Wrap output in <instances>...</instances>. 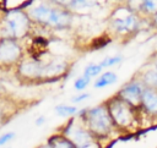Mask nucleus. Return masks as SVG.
Returning a JSON list of instances; mask_svg holds the SVG:
<instances>
[{
	"instance_id": "1",
	"label": "nucleus",
	"mask_w": 157,
	"mask_h": 148,
	"mask_svg": "<svg viewBox=\"0 0 157 148\" xmlns=\"http://www.w3.org/2000/svg\"><path fill=\"white\" fill-rule=\"evenodd\" d=\"M31 16L43 23H48L52 26H59V27L66 26L70 21L69 13L48 7L45 5H39V6L33 7L31 10Z\"/></svg>"
},
{
	"instance_id": "2",
	"label": "nucleus",
	"mask_w": 157,
	"mask_h": 148,
	"mask_svg": "<svg viewBox=\"0 0 157 148\" xmlns=\"http://www.w3.org/2000/svg\"><path fill=\"white\" fill-rule=\"evenodd\" d=\"M90 128L96 133H105L110 127V114L104 106H96L87 113Z\"/></svg>"
},
{
	"instance_id": "3",
	"label": "nucleus",
	"mask_w": 157,
	"mask_h": 148,
	"mask_svg": "<svg viewBox=\"0 0 157 148\" xmlns=\"http://www.w3.org/2000/svg\"><path fill=\"white\" fill-rule=\"evenodd\" d=\"M28 28V18L20 11H11L5 18V32L11 37H21Z\"/></svg>"
},
{
	"instance_id": "4",
	"label": "nucleus",
	"mask_w": 157,
	"mask_h": 148,
	"mask_svg": "<svg viewBox=\"0 0 157 148\" xmlns=\"http://www.w3.org/2000/svg\"><path fill=\"white\" fill-rule=\"evenodd\" d=\"M109 114L113 120L120 126H128L132 120V113L129 104L121 100L112 102L109 106Z\"/></svg>"
},
{
	"instance_id": "5",
	"label": "nucleus",
	"mask_w": 157,
	"mask_h": 148,
	"mask_svg": "<svg viewBox=\"0 0 157 148\" xmlns=\"http://www.w3.org/2000/svg\"><path fill=\"white\" fill-rule=\"evenodd\" d=\"M20 56V46L10 39H5L0 43V61L11 62Z\"/></svg>"
},
{
	"instance_id": "6",
	"label": "nucleus",
	"mask_w": 157,
	"mask_h": 148,
	"mask_svg": "<svg viewBox=\"0 0 157 148\" xmlns=\"http://www.w3.org/2000/svg\"><path fill=\"white\" fill-rule=\"evenodd\" d=\"M144 89L140 83H130L121 91V97L124 98V102L128 104H139L140 100H142Z\"/></svg>"
},
{
	"instance_id": "7",
	"label": "nucleus",
	"mask_w": 157,
	"mask_h": 148,
	"mask_svg": "<svg viewBox=\"0 0 157 148\" xmlns=\"http://www.w3.org/2000/svg\"><path fill=\"white\" fill-rule=\"evenodd\" d=\"M67 132H69V136L71 138V142L77 148H87L90 144H92L91 135L87 131L74 127V128H70Z\"/></svg>"
},
{
	"instance_id": "8",
	"label": "nucleus",
	"mask_w": 157,
	"mask_h": 148,
	"mask_svg": "<svg viewBox=\"0 0 157 148\" xmlns=\"http://www.w3.org/2000/svg\"><path fill=\"white\" fill-rule=\"evenodd\" d=\"M113 24H114V28L118 32H130L136 27V20L132 15L128 13L124 17L117 18L113 22Z\"/></svg>"
},
{
	"instance_id": "9",
	"label": "nucleus",
	"mask_w": 157,
	"mask_h": 148,
	"mask_svg": "<svg viewBox=\"0 0 157 148\" xmlns=\"http://www.w3.org/2000/svg\"><path fill=\"white\" fill-rule=\"evenodd\" d=\"M142 103L145 108L151 113H157V93L153 91H144Z\"/></svg>"
},
{
	"instance_id": "10",
	"label": "nucleus",
	"mask_w": 157,
	"mask_h": 148,
	"mask_svg": "<svg viewBox=\"0 0 157 148\" xmlns=\"http://www.w3.org/2000/svg\"><path fill=\"white\" fill-rule=\"evenodd\" d=\"M21 72L26 76H39L43 72V65L34 61H27L22 64Z\"/></svg>"
},
{
	"instance_id": "11",
	"label": "nucleus",
	"mask_w": 157,
	"mask_h": 148,
	"mask_svg": "<svg viewBox=\"0 0 157 148\" xmlns=\"http://www.w3.org/2000/svg\"><path fill=\"white\" fill-rule=\"evenodd\" d=\"M117 80V75L114 72H104L94 83L96 88H103L105 86H109L112 83H114Z\"/></svg>"
},
{
	"instance_id": "12",
	"label": "nucleus",
	"mask_w": 157,
	"mask_h": 148,
	"mask_svg": "<svg viewBox=\"0 0 157 148\" xmlns=\"http://www.w3.org/2000/svg\"><path fill=\"white\" fill-rule=\"evenodd\" d=\"M102 68H103V67L101 66V64H90V65L86 66V68H85V71H83V76L91 78V77H93V76H97V75L102 71Z\"/></svg>"
},
{
	"instance_id": "13",
	"label": "nucleus",
	"mask_w": 157,
	"mask_h": 148,
	"mask_svg": "<svg viewBox=\"0 0 157 148\" xmlns=\"http://www.w3.org/2000/svg\"><path fill=\"white\" fill-rule=\"evenodd\" d=\"M52 148H75L74 143L65 138H55L49 144Z\"/></svg>"
},
{
	"instance_id": "14",
	"label": "nucleus",
	"mask_w": 157,
	"mask_h": 148,
	"mask_svg": "<svg viewBox=\"0 0 157 148\" xmlns=\"http://www.w3.org/2000/svg\"><path fill=\"white\" fill-rule=\"evenodd\" d=\"M55 113L60 116H69L76 113V108L70 106V105H58L55 108Z\"/></svg>"
},
{
	"instance_id": "15",
	"label": "nucleus",
	"mask_w": 157,
	"mask_h": 148,
	"mask_svg": "<svg viewBox=\"0 0 157 148\" xmlns=\"http://www.w3.org/2000/svg\"><path fill=\"white\" fill-rule=\"evenodd\" d=\"M90 80H91V78L82 76V77H80V78H77V80L75 81V83H74V87H75L76 89H78V91H81V89H85V88L88 86V83H90Z\"/></svg>"
},
{
	"instance_id": "16",
	"label": "nucleus",
	"mask_w": 157,
	"mask_h": 148,
	"mask_svg": "<svg viewBox=\"0 0 157 148\" xmlns=\"http://www.w3.org/2000/svg\"><path fill=\"white\" fill-rule=\"evenodd\" d=\"M120 60H121L120 56H109V57H105V59H104L103 61H101L99 64H101V66L104 68V67H107V66H113V65L118 64Z\"/></svg>"
},
{
	"instance_id": "17",
	"label": "nucleus",
	"mask_w": 157,
	"mask_h": 148,
	"mask_svg": "<svg viewBox=\"0 0 157 148\" xmlns=\"http://www.w3.org/2000/svg\"><path fill=\"white\" fill-rule=\"evenodd\" d=\"M145 81L148 84H153V86L157 84V68H155L152 71H148L145 75Z\"/></svg>"
},
{
	"instance_id": "18",
	"label": "nucleus",
	"mask_w": 157,
	"mask_h": 148,
	"mask_svg": "<svg viewBox=\"0 0 157 148\" xmlns=\"http://www.w3.org/2000/svg\"><path fill=\"white\" fill-rule=\"evenodd\" d=\"M13 136H15L13 132H7V133L2 135V136L0 137V146H2V144H5L6 142H9L11 138H13Z\"/></svg>"
},
{
	"instance_id": "19",
	"label": "nucleus",
	"mask_w": 157,
	"mask_h": 148,
	"mask_svg": "<svg viewBox=\"0 0 157 148\" xmlns=\"http://www.w3.org/2000/svg\"><path fill=\"white\" fill-rule=\"evenodd\" d=\"M144 7L148 11H155V10H157V2L156 1H145Z\"/></svg>"
},
{
	"instance_id": "20",
	"label": "nucleus",
	"mask_w": 157,
	"mask_h": 148,
	"mask_svg": "<svg viewBox=\"0 0 157 148\" xmlns=\"http://www.w3.org/2000/svg\"><path fill=\"white\" fill-rule=\"evenodd\" d=\"M88 97H90V94H88V93H85V94H80V95L75 97L72 100H74V103H77V102H81V100H83V99H86V98H88Z\"/></svg>"
},
{
	"instance_id": "21",
	"label": "nucleus",
	"mask_w": 157,
	"mask_h": 148,
	"mask_svg": "<svg viewBox=\"0 0 157 148\" xmlns=\"http://www.w3.org/2000/svg\"><path fill=\"white\" fill-rule=\"evenodd\" d=\"M43 122H44V117H43V116H42V117H39V119H37V120H36V125H38V126H39V125H42V124H43Z\"/></svg>"
},
{
	"instance_id": "22",
	"label": "nucleus",
	"mask_w": 157,
	"mask_h": 148,
	"mask_svg": "<svg viewBox=\"0 0 157 148\" xmlns=\"http://www.w3.org/2000/svg\"><path fill=\"white\" fill-rule=\"evenodd\" d=\"M156 22H157V15H156Z\"/></svg>"
},
{
	"instance_id": "23",
	"label": "nucleus",
	"mask_w": 157,
	"mask_h": 148,
	"mask_svg": "<svg viewBox=\"0 0 157 148\" xmlns=\"http://www.w3.org/2000/svg\"><path fill=\"white\" fill-rule=\"evenodd\" d=\"M156 68H157V62H156Z\"/></svg>"
}]
</instances>
